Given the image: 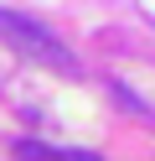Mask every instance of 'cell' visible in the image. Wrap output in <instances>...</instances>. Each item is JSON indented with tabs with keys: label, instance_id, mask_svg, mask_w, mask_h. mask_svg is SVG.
I'll use <instances>...</instances> for the list:
<instances>
[{
	"label": "cell",
	"instance_id": "cell-2",
	"mask_svg": "<svg viewBox=\"0 0 155 161\" xmlns=\"http://www.w3.org/2000/svg\"><path fill=\"white\" fill-rule=\"evenodd\" d=\"M21 161H98L93 151H72V146H47V140H16Z\"/></svg>",
	"mask_w": 155,
	"mask_h": 161
},
{
	"label": "cell",
	"instance_id": "cell-1",
	"mask_svg": "<svg viewBox=\"0 0 155 161\" xmlns=\"http://www.w3.org/2000/svg\"><path fill=\"white\" fill-rule=\"evenodd\" d=\"M0 42L10 47V52H21V57H31V63H41V68H57V73H83L78 68V57L67 52V47L57 42V36L47 31L41 21H31V16H16V11H0Z\"/></svg>",
	"mask_w": 155,
	"mask_h": 161
}]
</instances>
